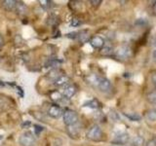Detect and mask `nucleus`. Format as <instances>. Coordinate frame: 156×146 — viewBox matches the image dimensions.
Instances as JSON below:
<instances>
[{"mask_svg": "<svg viewBox=\"0 0 156 146\" xmlns=\"http://www.w3.org/2000/svg\"><path fill=\"white\" fill-rule=\"evenodd\" d=\"M114 55L115 57L120 61H125L128 60V58L131 57L132 55V50L129 46L127 45H122L120 47H118L114 51Z\"/></svg>", "mask_w": 156, "mask_h": 146, "instance_id": "obj_5", "label": "nucleus"}, {"mask_svg": "<svg viewBox=\"0 0 156 146\" xmlns=\"http://www.w3.org/2000/svg\"><path fill=\"white\" fill-rule=\"evenodd\" d=\"M71 26H79L80 24H81V22H80V19H77V18H73L72 19H71Z\"/></svg>", "mask_w": 156, "mask_h": 146, "instance_id": "obj_23", "label": "nucleus"}, {"mask_svg": "<svg viewBox=\"0 0 156 146\" xmlns=\"http://www.w3.org/2000/svg\"><path fill=\"white\" fill-rule=\"evenodd\" d=\"M145 146H156V137H152L146 142Z\"/></svg>", "mask_w": 156, "mask_h": 146, "instance_id": "obj_27", "label": "nucleus"}, {"mask_svg": "<svg viewBox=\"0 0 156 146\" xmlns=\"http://www.w3.org/2000/svg\"><path fill=\"white\" fill-rule=\"evenodd\" d=\"M80 130L81 129L79 128V126H78V123L73 126L67 127V133L70 135V137H76V136H78L80 134Z\"/></svg>", "mask_w": 156, "mask_h": 146, "instance_id": "obj_11", "label": "nucleus"}, {"mask_svg": "<svg viewBox=\"0 0 156 146\" xmlns=\"http://www.w3.org/2000/svg\"><path fill=\"white\" fill-rule=\"evenodd\" d=\"M136 26H143L144 24H146V19H138L136 22Z\"/></svg>", "mask_w": 156, "mask_h": 146, "instance_id": "obj_25", "label": "nucleus"}, {"mask_svg": "<svg viewBox=\"0 0 156 146\" xmlns=\"http://www.w3.org/2000/svg\"><path fill=\"white\" fill-rule=\"evenodd\" d=\"M126 116L128 117V118H130L131 120H133V121H138L140 119V117L139 115H136V114H133V115H131V114H126Z\"/></svg>", "mask_w": 156, "mask_h": 146, "instance_id": "obj_26", "label": "nucleus"}, {"mask_svg": "<svg viewBox=\"0 0 156 146\" xmlns=\"http://www.w3.org/2000/svg\"><path fill=\"white\" fill-rule=\"evenodd\" d=\"M102 130L98 125H93L86 134L87 138L91 141H100L102 139Z\"/></svg>", "mask_w": 156, "mask_h": 146, "instance_id": "obj_2", "label": "nucleus"}, {"mask_svg": "<svg viewBox=\"0 0 156 146\" xmlns=\"http://www.w3.org/2000/svg\"><path fill=\"white\" fill-rule=\"evenodd\" d=\"M146 99H147V101L149 102V103L156 105V91L150 92L147 95V96H146Z\"/></svg>", "mask_w": 156, "mask_h": 146, "instance_id": "obj_19", "label": "nucleus"}, {"mask_svg": "<svg viewBox=\"0 0 156 146\" xmlns=\"http://www.w3.org/2000/svg\"><path fill=\"white\" fill-rule=\"evenodd\" d=\"M16 2L17 1H14V0H5V1H2V6L8 11H11L16 7Z\"/></svg>", "mask_w": 156, "mask_h": 146, "instance_id": "obj_14", "label": "nucleus"}, {"mask_svg": "<svg viewBox=\"0 0 156 146\" xmlns=\"http://www.w3.org/2000/svg\"><path fill=\"white\" fill-rule=\"evenodd\" d=\"M145 118L150 122H156V109H150L146 112Z\"/></svg>", "mask_w": 156, "mask_h": 146, "instance_id": "obj_16", "label": "nucleus"}, {"mask_svg": "<svg viewBox=\"0 0 156 146\" xmlns=\"http://www.w3.org/2000/svg\"><path fill=\"white\" fill-rule=\"evenodd\" d=\"M155 45H156V44H155Z\"/></svg>", "mask_w": 156, "mask_h": 146, "instance_id": "obj_36", "label": "nucleus"}, {"mask_svg": "<svg viewBox=\"0 0 156 146\" xmlns=\"http://www.w3.org/2000/svg\"><path fill=\"white\" fill-rule=\"evenodd\" d=\"M3 45H4V39L1 35H0V48H2Z\"/></svg>", "mask_w": 156, "mask_h": 146, "instance_id": "obj_32", "label": "nucleus"}, {"mask_svg": "<svg viewBox=\"0 0 156 146\" xmlns=\"http://www.w3.org/2000/svg\"><path fill=\"white\" fill-rule=\"evenodd\" d=\"M153 7H154V12H155V14H156V1H155V4L153 5Z\"/></svg>", "mask_w": 156, "mask_h": 146, "instance_id": "obj_35", "label": "nucleus"}, {"mask_svg": "<svg viewBox=\"0 0 156 146\" xmlns=\"http://www.w3.org/2000/svg\"><path fill=\"white\" fill-rule=\"evenodd\" d=\"M153 60H154V61L156 62V50L153 52Z\"/></svg>", "mask_w": 156, "mask_h": 146, "instance_id": "obj_33", "label": "nucleus"}, {"mask_svg": "<svg viewBox=\"0 0 156 146\" xmlns=\"http://www.w3.org/2000/svg\"><path fill=\"white\" fill-rule=\"evenodd\" d=\"M39 3L44 10H49L52 6V2L49 1V0H41V1H39Z\"/></svg>", "mask_w": 156, "mask_h": 146, "instance_id": "obj_21", "label": "nucleus"}, {"mask_svg": "<svg viewBox=\"0 0 156 146\" xmlns=\"http://www.w3.org/2000/svg\"><path fill=\"white\" fill-rule=\"evenodd\" d=\"M84 106L90 107V108H92V109H98V108H100L101 103L97 99H92V100H89L88 102H86V103L84 104Z\"/></svg>", "mask_w": 156, "mask_h": 146, "instance_id": "obj_15", "label": "nucleus"}, {"mask_svg": "<svg viewBox=\"0 0 156 146\" xmlns=\"http://www.w3.org/2000/svg\"><path fill=\"white\" fill-rule=\"evenodd\" d=\"M62 75H65V74H63V72L62 70L58 69V68H55V69H52L50 72L47 73V78H49V79H51L55 82L57 79H58V78Z\"/></svg>", "mask_w": 156, "mask_h": 146, "instance_id": "obj_10", "label": "nucleus"}, {"mask_svg": "<svg viewBox=\"0 0 156 146\" xmlns=\"http://www.w3.org/2000/svg\"><path fill=\"white\" fill-rule=\"evenodd\" d=\"M48 115L54 119H58V118H60L62 115H63V112L60 106L51 105L48 109Z\"/></svg>", "mask_w": 156, "mask_h": 146, "instance_id": "obj_6", "label": "nucleus"}, {"mask_svg": "<svg viewBox=\"0 0 156 146\" xmlns=\"http://www.w3.org/2000/svg\"><path fill=\"white\" fill-rule=\"evenodd\" d=\"M50 97H51V99H52L54 101H61V100L63 99L62 96L58 92H57V91L52 92L51 94H50Z\"/></svg>", "mask_w": 156, "mask_h": 146, "instance_id": "obj_20", "label": "nucleus"}, {"mask_svg": "<svg viewBox=\"0 0 156 146\" xmlns=\"http://www.w3.org/2000/svg\"><path fill=\"white\" fill-rule=\"evenodd\" d=\"M130 141V135L128 134H120L117 136H115V138L112 140V143L113 144H120V145H124L127 144Z\"/></svg>", "mask_w": 156, "mask_h": 146, "instance_id": "obj_7", "label": "nucleus"}, {"mask_svg": "<svg viewBox=\"0 0 156 146\" xmlns=\"http://www.w3.org/2000/svg\"><path fill=\"white\" fill-rule=\"evenodd\" d=\"M86 81L88 84L99 89L102 92H107L111 90V83L108 79L105 77L99 76L97 74H89L86 77Z\"/></svg>", "mask_w": 156, "mask_h": 146, "instance_id": "obj_1", "label": "nucleus"}, {"mask_svg": "<svg viewBox=\"0 0 156 146\" xmlns=\"http://www.w3.org/2000/svg\"><path fill=\"white\" fill-rule=\"evenodd\" d=\"M76 34H78V33H77V32H71V33L66 34V36H67V37H69V38H75V37L78 36V35H76Z\"/></svg>", "mask_w": 156, "mask_h": 146, "instance_id": "obj_31", "label": "nucleus"}, {"mask_svg": "<svg viewBox=\"0 0 156 146\" xmlns=\"http://www.w3.org/2000/svg\"><path fill=\"white\" fill-rule=\"evenodd\" d=\"M62 118H63V123L67 127L73 126L78 123V114L74 110H70V109L66 110L63 112Z\"/></svg>", "mask_w": 156, "mask_h": 146, "instance_id": "obj_3", "label": "nucleus"}, {"mask_svg": "<svg viewBox=\"0 0 156 146\" xmlns=\"http://www.w3.org/2000/svg\"><path fill=\"white\" fill-rule=\"evenodd\" d=\"M90 3L92 4V6L96 7V6H99V5L101 3V0H91Z\"/></svg>", "mask_w": 156, "mask_h": 146, "instance_id": "obj_29", "label": "nucleus"}, {"mask_svg": "<svg viewBox=\"0 0 156 146\" xmlns=\"http://www.w3.org/2000/svg\"><path fill=\"white\" fill-rule=\"evenodd\" d=\"M15 10L18 15H26L27 12V5L24 4L22 1H17L16 2V7H15Z\"/></svg>", "mask_w": 156, "mask_h": 146, "instance_id": "obj_12", "label": "nucleus"}, {"mask_svg": "<svg viewBox=\"0 0 156 146\" xmlns=\"http://www.w3.org/2000/svg\"><path fill=\"white\" fill-rule=\"evenodd\" d=\"M151 81H152V84L156 89V71L152 72V74H151Z\"/></svg>", "mask_w": 156, "mask_h": 146, "instance_id": "obj_28", "label": "nucleus"}, {"mask_svg": "<svg viewBox=\"0 0 156 146\" xmlns=\"http://www.w3.org/2000/svg\"><path fill=\"white\" fill-rule=\"evenodd\" d=\"M76 91H77V88L75 85H67L65 87V89L62 91V96L66 97V99H70L73 96L76 94Z\"/></svg>", "mask_w": 156, "mask_h": 146, "instance_id": "obj_8", "label": "nucleus"}, {"mask_svg": "<svg viewBox=\"0 0 156 146\" xmlns=\"http://www.w3.org/2000/svg\"><path fill=\"white\" fill-rule=\"evenodd\" d=\"M16 88L18 89V94H19V96H21V97H23V96H24V92H23V90L22 89L21 87H19V86H16Z\"/></svg>", "mask_w": 156, "mask_h": 146, "instance_id": "obj_30", "label": "nucleus"}, {"mask_svg": "<svg viewBox=\"0 0 156 146\" xmlns=\"http://www.w3.org/2000/svg\"><path fill=\"white\" fill-rule=\"evenodd\" d=\"M101 54L104 56H112L114 54V51L113 49H112L111 47H106L105 46L104 48L101 49Z\"/></svg>", "mask_w": 156, "mask_h": 146, "instance_id": "obj_18", "label": "nucleus"}, {"mask_svg": "<svg viewBox=\"0 0 156 146\" xmlns=\"http://www.w3.org/2000/svg\"><path fill=\"white\" fill-rule=\"evenodd\" d=\"M5 86V83L2 82V81H0V87H4Z\"/></svg>", "mask_w": 156, "mask_h": 146, "instance_id": "obj_34", "label": "nucleus"}, {"mask_svg": "<svg viewBox=\"0 0 156 146\" xmlns=\"http://www.w3.org/2000/svg\"><path fill=\"white\" fill-rule=\"evenodd\" d=\"M44 130V128L42 126H39V125H34V131H35V134H39L41 131Z\"/></svg>", "mask_w": 156, "mask_h": 146, "instance_id": "obj_24", "label": "nucleus"}, {"mask_svg": "<svg viewBox=\"0 0 156 146\" xmlns=\"http://www.w3.org/2000/svg\"><path fill=\"white\" fill-rule=\"evenodd\" d=\"M36 141V137L31 131H24L19 137V143L22 146H32Z\"/></svg>", "mask_w": 156, "mask_h": 146, "instance_id": "obj_4", "label": "nucleus"}, {"mask_svg": "<svg viewBox=\"0 0 156 146\" xmlns=\"http://www.w3.org/2000/svg\"><path fill=\"white\" fill-rule=\"evenodd\" d=\"M144 139L143 136H135L132 140V146H144Z\"/></svg>", "mask_w": 156, "mask_h": 146, "instance_id": "obj_17", "label": "nucleus"}, {"mask_svg": "<svg viewBox=\"0 0 156 146\" xmlns=\"http://www.w3.org/2000/svg\"><path fill=\"white\" fill-rule=\"evenodd\" d=\"M90 44L95 49H101L105 47V40L101 36H94L91 38Z\"/></svg>", "mask_w": 156, "mask_h": 146, "instance_id": "obj_9", "label": "nucleus"}, {"mask_svg": "<svg viewBox=\"0 0 156 146\" xmlns=\"http://www.w3.org/2000/svg\"><path fill=\"white\" fill-rule=\"evenodd\" d=\"M62 61H58V60H51L49 61L48 62H46V67H54L57 66L58 63H61Z\"/></svg>", "mask_w": 156, "mask_h": 146, "instance_id": "obj_22", "label": "nucleus"}, {"mask_svg": "<svg viewBox=\"0 0 156 146\" xmlns=\"http://www.w3.org/2000/svg\"><path fill=\"white\" fill-rule=\"evenodd\" d=\"M68 82H69V78H68L66 75H62L58 79H57L55 82H54V85L56 87H62V86H67Z\"/></svg>", "mask_w": 156, "mask_h": 146, "instance_id": "obj_13", "label": "nucleus"}]
</instances>
